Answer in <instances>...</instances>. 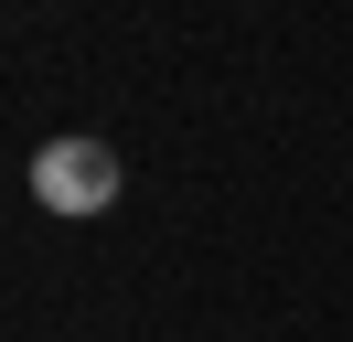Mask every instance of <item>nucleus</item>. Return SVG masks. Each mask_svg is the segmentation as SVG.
<instances>
[{
	"label": "nucleus",
	"mask_w": 353,
	"mask_h": 342,
	"mask_svg": "<svg viewBox=\"0 0 353 342\" xmlns=\"http://www.w3.org/2000/svg\"><path fill=\"white\" fill-rule=\"evenodd\" d=\"M32 203L43 214H108L118 203V150L108 139H43L32 150Z\"/></svg>",
	"instance_id": "nucleus-1"
}]
</instances>
